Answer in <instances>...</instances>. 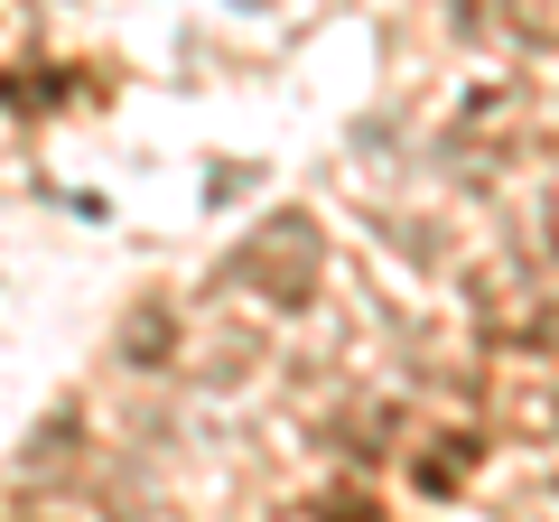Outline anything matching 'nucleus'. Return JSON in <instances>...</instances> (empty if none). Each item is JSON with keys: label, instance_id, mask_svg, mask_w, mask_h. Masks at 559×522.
<instances>
[{"label": "nucleus", "instance_id": "f03ea898", "mask_svg": "<svg viewBox=\"0 0 559 522\" xmlns=\"http://www.w3.org/2000/svg\"><path fill=\"white\" fill-rule=\"evenodd\" d=\"M168 345V308H140L131 327H121V355H159Z\"/></svg>", "mask_w": 559, "mask_h": 522}, {"label": "nucleus", "instance_id": "7ed1b4c3", "mask_svg": "<svg viewBox=\"0 0 559 522\" xmlns=\"http://www.w3.org/2000/svg\"><path fill=\"white\" fill-rule=\"evenodd\" d=\"M318 522H382V513H373L364 495H326V503H318Z\"/></svg>", "mask_w": 559, "mask_h": 522}, {"label": "nucleus", "instance_id": "f257e3e1", "mask_svg": "<svg viewBox=\"0 0 559 522\" xmlns=\"http://www.w3.org/2000/svg\"><path fill=\"white\" fill-rule=\"evenodd\" d=\"M308 271H318V234H308V215H280L261 242L234 252V281L242 289H271V299H299Z\"/></svg>", "mask_w": 559, "mask_h": 522}]
</instances>
